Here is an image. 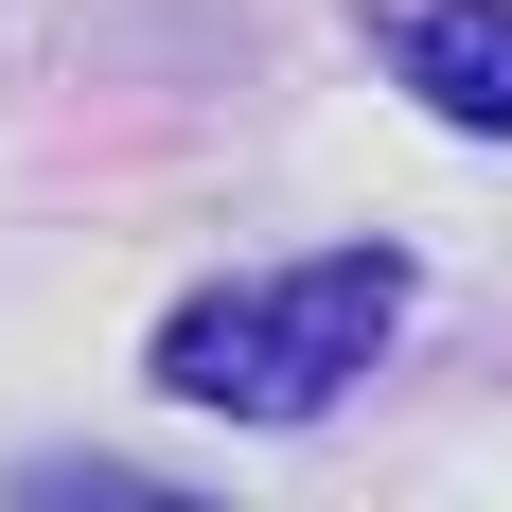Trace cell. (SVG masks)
<instances>
[{
  "label": "cell",
  "instance_id": "7a4b0ae2",
  "mask_svg": "<svg viewBox=\"0 0 512 512\" xmlns=\"http://www.w3.org/2000/svg\"><path fill=\"white\" fill-rule=\"evenodd\" d=\"M371 53H389V89L424 124H460V142H512V0H354Z\"/></svg>",
  "mask_w": 512,
  "mask_h": 512
},
{
  "label": "cell",
  "instance_id": "6da1fadb",
  "mask_svg": "<svg viewBox=\"0 0 512 512\" xmlns=\"http://www.w3.org/2000/svg\"><path fill=\"white\" fill-rule=\"evenodd\" d=\"M407 301H424V265H407V248L230 265V283H195V301L142 336V371L177 389V407H212V424H318V407H354L371 371H389Z\"/></svg>",
  "mask_w": 512,
  "mask_h": 512
}]
</instances>
